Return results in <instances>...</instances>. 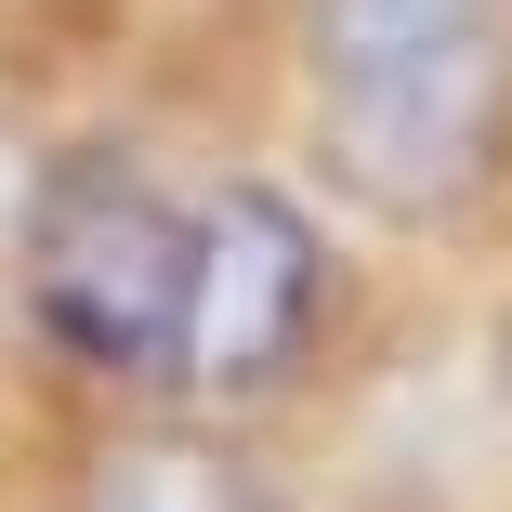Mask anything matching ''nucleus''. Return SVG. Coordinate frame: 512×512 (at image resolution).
Returning a JSON list of instances; mask_svg holds the SVG:
<instances>
[{
  "instance_id": "obj_5",
  "label": "nucleus",
  "mask_w": 512,
  "mask_h": 512,
  "mask_svg": "<svg viewBox=\"0 0 512 512\" xmlns=\"http://www.w3.org/2000/svg\"><path fill=\"white\" fill-rule=\"evenodd\" d=\"M79 512H250V499L197 434H119V447H92Z\"/></svg>"
},
{
  "instance_id": "obj_4",
  "label": "nucleus",
  "mask_w": 512,
  "mask_h": 512,
  "mask_svg": "<svg viewBox=\"0 0 512 512\" xmlns=\"http://www.w3.org/2000/svg\"><path fill=\"white\" fill-rule=\"evenodd\" d=\"M486 27H512V0H302V92L342 106V92H381Z\"/></svg>"
},
{
  "instance_id": "obj_3",
  "label": "nucleus",
  "mask_w": 512,
  "mask_h": 512,
  "mask_svg": "<svg viewBox=\"0 0 512 512\" xmlns=\"http://www.w3.org/2000/svg\"><path fill=\"white\" fill-rule=\"evenodd\" d=\"M316 158L381 224H460V211H486L499 171H512V27L407 66L381 92L316 106Z\"/></svg>"
},
{
  "instance_id": "obj_1",
  "label": "nucleus",
  "mask_w": 512,
  "mask_h": 512,
  "mask_svg": "<svg viewBox=\"0 0 512 512\" xmlns=\"http://www.w3.org/2000/svg\"><path fill=\"white\" fill-rule=\"evenodd\" d=\"M184 289H197V211L132 145H66L27 171L14 211V302L66 381L92 394H171L184 381Z\"/></svg>"
},
{
  "instance_id": "obj_2",
  "label": "nucleus",
  "mask_w": 512,
  "mask_h": 512,
  "mask_svg": "<svg viewBox=\"0 0 512 512\" xmlns=\"http://www.w3.org/2000/svg\"><path fill=\"white\" fill-rule=\"evenodd\" d=\"M329 329V237L289 184L224 171L197 197V289H184V407H263L302 381Z\"/></svg>"
}]
</instances>
